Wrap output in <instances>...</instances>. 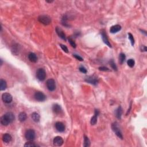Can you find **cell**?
<instances>
[{
	"label": "cell",
	"instance_id": "52a82bcc",
	"mask_svg": "<svg viewBox=\"0 0 147 147\" xmlns=\"http://www.w3.org/2000/svg\"><path fill=\"white\" fill-rule=\"evenodd\" d=\"M35 100L38 101L43 102L46 99V96L44 93H43L41 91H36L34 95Z\"/></svg>",
	"mask_w": 147,
	"mask_h": 147
},
{
	"label": "cell",
	"instance_id": "ac0fdd59",
	"mask_svg": "<svg viewBox=\"0 0 147 147\" xmlns=\"http://www.w3.org/2000/svg\"><path fill=\"white\" fill-rule=\"evenodd\" d=\"M28 59L31 62L36 63L38 61V57H37L35 53L31 52L28 55Z\"/></svg>",
	"mask_w": 147,
	"mask_h": 147
},
{
	"label": "cell",
	"instance_id": "f546056e",
	"mask_svg": "<svg viewBox=\"0 0 147 147\" xmlns=\"http://www.w3.org/2000/svg\"><path fill=\"white\" fill-rule=\"evenodd\" d=\"M79 71H80L81 72H82V73L86 74V73H87V70H86V68H85V67H83V66H81L79 68Z\"/></svg>",
	"mask_w": 147,
	"mask_h": 147
},
{
	"label": "cell",
	"instance_id": "9a60e30c",
	"mask_svg": "<svg viewBox=\"0 0 147 147\" xmlns=\"http://www.w3.org/2000/svg\"><path fill=\"white\" fill-rule=\"evenodd\" d=\"M100 112H99L98 110H95V114L94 116L91 118V121H90V123L91 125H94L96 124V123H97V117H98Z\"/></svg>",
	"mask_w": 147,
	"mask_h": 147
},
{
	"label": "cell",
	"instance_id": "cb8c5ba5",
	"mask_svg": "<svg viewBox=\"0 0 147 147\" xmlns=\"http://www.w3.org/2000/svg\"><path fill=\"white\" fill-rule=\"evenodd\" d=\"M90 145V141L89 140V138L86 136H84V144H83V146L85 147H89Z\"/></svg>",
	"mask_w": 147,
	"mask_h": 147
},
{
	"label": "cell",
	"instance_id": "277c9868",
	"mask_svg": "<svg viewBox=\"0 0 147 147\" xmlns=\"http://www.w3.org/2000/svg\"><path fill=\"white\" fill-rule=\"evenodd\" d=\"M36 78L40 81H43L46 78V71L43 68H39L36 72Z\"/></svg>",
	"mask_w": 147,
	"mask_h": 147
},
{
	"label": "cell",
	"instance_id": "484cf974",
	"mask_svg": "<svg viewBox=\"0 0 147 147\" xmlns=\"http://www.w3.org/2000/svg\"><path fill=\"white\" fill-rule=\"evenodd\" d=\"M38 146V145H36V144H35L34 142H33L32 141H28V142H26L25 144L24 147H37Z\"/></svg>",
	"mask_w": 147,
	"mask_h": 147
},
{
	"label": "cell",
	"instance_id": "3957f363",
	"mask_svg": "<svg viewBox=\"0 0 147 147\" xmlns=\"http://www.w3.org/2000/svg\"><path fill=\"white\" fill-rule=\"evenodd\" d=\"M38 20H39L40 23L44 25H46L50 24L51 22V18L49 16H46V15H41V16H40L38 17Z\"/></svg>",
	"mask_w": 147,
	"mask_h": 147
},
{
	"label": "cell",
	"instance_id": "4316f807",
	"mask_svg": "<svg viewBox=\"0 0 147 147\" xmlns=\"http://www.w3.org/2000/svg\"><path fill=\"white\" fill-rule=\"evenodd\" d=\"M128 38L130 40V43H131V44L132 46H133L134 44V38H133V35H132L130 33H128Z\"/></svg>",
	"mask_w": 147,
	"mask_h": 147
},
{
	"label": "cell",
	"instance_id": "d6986e66",
	"mask_svg": "<svg viewBox=\"0 0 147 147\" xmlns=\"http://www.w3.org/2000/svg\"><path fill=\"white\" fill-rule=\"evenodd\" d=\"M122 114H123V109H122L121 106H119L117 108V109L116 111V116L118 119H121Z\"/></svg>",
	"mask_w": 147,
	"mask_h": 147
},
{
	"label": "cell",
	"instance_id": "83f0119b",
	"mask_svg": "<svg viewBox=\"0 0 147 147\" xmlns=\"http://www.w3.org/2000/svg\"><path fill=\"white\" fill-rule=\"evenodd\" d=\"M68 42H69L70 45L73 48H76V44L75 43V42L74 41L73 39H72L71 38H68Z\"/></svg>",
	"mask_w": 147,
	"mask_h": 147
},
{
	"label": "cell",
	"instance_id": "4fadbf2b",
	"mask_svg": "<svg viewBox=\"0 0 147 147\" xmlns=\"http://www.w3.org/2000/svg\"><path fill=\"white\" fill-rule=\"evenodd\" d=\"M56 33H57V35H58L61 39L64 40H66V37L65 33H64V32L61 28H59V27H56Z\"/></svg>",
	"mask_w": 147,
	"mask_h": 147
},
{
	"label": "cell",
	"instance_id": "9c48e42d",
	"mask_svg": "<svg viewBox=\"0 0 147 147\" xmlns=\"http://www.w3.org/2000/svg\"><path fill=\"white\" fill-rule=\"evenodd\" d=\"M2 100L6 104H9L13 100V97H12V95L9 93H5L2 94Z\"/></svg>",
	"mask_w": 147,
	"mask_h": 147
},
{
	"label": "cell",
	"instance_id": "603a6c76",
	"mask_svg": "<svg viewBox=\"0 0 147 147\" xmlns=\"http://www.w3.org/2000/svg\"><path fill=\"white\" fill-rule=\"evenodd\" d=\"M126 56L123 53H121L119 55V62L120 64H123V63L125 62Z\"/></svg>",
	"mask_w": 147,
	"mask_h": 147
},
{
	"label": "cell",
	"instance_id": "d590c367",
	"mask_svg": "<svg viewBox=\"0 0 147 147\" xmlns=\"http://www.w3.org/2000/svg\"><path fill=\"white\" fill-rule=\"evenodd\" d=\"M0 61H1V66L2 65V60L1 59L0 60Z\"/></svg>",
	"mask_w": 147,
	"mask_h": 147
},
{
	"label": "cell",
	"instance_id": "6da1fadb",
	"mask_svg": "<svg viewBox=\"0 0 147 147\" xmlns=\"http://www.w3.org/2000/svg\"><path fill=\"white\" fill-rule=\"evenodd\" d=\"M15 117L12 112H8L1 117V123L3 126H8L10 123H13Z\"/></svg>",
	"mask_w": 147,
	"mask_h": 147
},
{
	"label": "cell",
	"instance_id": "8992f818",
	"mask_svg": "<svg viewBox=\"0 0 147 147\" xmlns=\"http://www.w3.org/2000/svg\"><path fill=\"white\" fill-rule=\"evenodd\" d=\"M36 136L35 132L33 129H28L25 134V137L29 141H33Z\"/></svg>",
	"mask_w": 147,
	"mask_h": 147
},
{
	"label": "cell",
	"instance_id": "4dcf8cb0",
	"mask_svg": "<svg viewBox=\"0 0 147 147\" xmlns=\"http://www.w3.org/2000/svg\"><path fill=\"white\" fill-rule=\"evenodd\" d=\"M60 47H61V48L65 52H66V53L68 52V48H67V47L66 46H64V45H63V44H60Z\"/></svg>",
	"mask_w": 147,
	"mask_h": 147
},
{
	"label": "cell",
	"instance_id": "5bb4252c",
	"mask_svg": "<svg viewBox=\"0 0 147 147\" xmlns=\"http://www.w3.org/2000/svg\"><path fill=\"white\" fill-rule=\"evenodd\" d=\"M52 110L54 113L56 114H59L61 113L62 109L61 106L59 105L58 104H55L52 106Z\"/></svg>",
	"mask_w": 147,
	"mask_h": 147
},
{
	"label": "cell",
	"instance_id": "e575fe53",
	"mask_svg": "<svg viewBox=\"0 0 147 147\" xmlns=\"http://www.w3.org/2000/svg\"><path fill=\"white\" fill-rule=\"evenodd\" d=\"M131 108H132V102H131V103H130V108L129 109H128V112H127V113H126V115H128V113H129L130 112V109H131Z\"/></svg>",
	"mask_w": 147,
	"mask_h": 147
},
{
	"label": "cell",
	"instance_id": "d6a6232c",
	"mask_svg": "<svg viewBox=\"0 0 147 147\" xmlns=\"http://www.w3.org/2000/svg\"><path fill=\"white\" fill-rule=\"evenodd\" d=\"M99 70H100V71H110V70L106 67H100V68H99Z\"/></svg>",
	"mask_w": 147,
	"mask_h": 147
},
{
	"label": "cell",
	"instance_id": "2e32d148",
	"mask_svg": "<svg viewBox=\"0 0 147 147\" xmlns=\"http://www.w3.org/2000/svg\"><path fill=\"white\" fill-rule=\"evenodd\" d=\"M121 29V27L119 25H115L112 26L110 29V32L112 33H116L118 32Z\"/></svg>",
	"mask_w": 147,
	"mask_h": 147
},
{
	"label": "cell",
	"instance_id": "f1b7e54d",
	"mask_svg": "<svg viewBox=\"0 0 147 147\" xmlns=\"http://www.w3.org/2000/svg\"><path fill=\"white\" fill-rule=\"evenodd\" d=\"M110 64L111 67H112L113 69L114 70H116V71L117 70V66L116 65V64H115V63L113 62V60H111L110 62Z\"/></svg>",
	"mask_w": 147,
	"mask_h": 147
},
{
	"label": "cell",
	"instance_id": "836d02e7",
	"mask_svg": "<svg viewBox=\"0 0 147 147\" xmlns=\"http://www.w3.org/2000/svg\"><path fill=\"white\" fill-rule=\"evenodd\" d=\"M141 51L146 52L147 51V47L145 46H142L141 47Z\"/></svg>",
	"mask_w": 147,
	"mask_h": 147
},
{
	"label": "cell",
	"instance_id": "ffe728a7",
	"mask_svg": "<svg viewBox=\"0 0 147 147\" xmlns=\"http://www.w3.org/2000/svg\"><path fill=\"white\" fill-rule=\"evenodd\" d=\"M7 87V83L6 82L4 79H1L0 80V90L1 91H3L6 89Z\"/></svg>",
	"mask_w": 147,
	"mask_h": 147
},
{
	"label": "cell",
	"instance_id": "1f68e13d",
	"mask_svg": "<svg viewBox=\"0 0 147 147\" xmlns=\"http://www.w3.org/2000/svg\"><path fill=\"white\" fill-rule=\"evenodd\" d=\"M73 56L74 57H75V58L77 60H79V61H83V58H82V57H81L80 56H79V55H76V54H74L73 55Z\"/></svg>",
	"mask_w": 147,
	"mask_h": 147
},
{
	"label": "cell",
	"instance_id": "7c38bea8",
	"mask_svg": "<svg viewBox=\"0 0 147 147\" xmlns=\"http://www.w3.org/2000/svg\"><path fill=\"white\" fill-rule=\"evenodd\" d=\"M101 36H102V38L103 42H104V43L106 44L107 46H108L109 47L112 48V46H111V44L110 43L109 41L108 37H107L106 34L105 33V31H102L101 32Z\"/></svg>",
	"mask_w": 147,
	"mask_h": 147
},
{
	"label": "cell",
	"instance_id": "30bf717a",
	"mask_svg": "<svg viewBox=\"0 0 147 147\" xmlns=\"http://www.w3.org/2000/svg\"><path fill=\"white\" fill-rule=\"evenodd\" d=\"M63 140L61 137L60 136H56L54 138L53 141V145L56 147H60L62 146L63 144Z\"/></svg>",
	"mask_w": 147,
	"mask_h": 147
},
{
	"label": "cell",
	"instance_id": "ba28073f",
	"mask_svg": "<svg viewBox=\"0 0 147 147\" xmlns=\"http://www.w3.org/2000/svg\"><path fill=\"white\" fill-rule=\"evenodd\" d=\"M85 81L90 84L96 85L98 82V79L96 76L92 75V76H88L85 78Z\"/></svg>",
	"mask_w": 147,
	"mask_h": 147
},
{
	"label": "cell",
	"instance_id": "5b68a950",
	"mask_svg": "<svg viewBox=\"0 0 147 147\" xmlns=\"http://www.w3.org/2000/svg\"><path fill=\"white\" fill-rule=\"evenodd\" d=\"M47 87L50 91H53L56 89V83L55 81L53 79H48L46 82Z\"/></svg>",
	"mask_w": 147,
	"mask_h": 147
},
{
	"label": "cell",
	"instance_id": "e0dca14e",
	"mask_svg": "<svg viewBox=\"0 0 147 147\" xmlns=\"http://www.w3.org/2000/svg\"><path fill=\"white\" fill-rule=\"evenodd\" d=\"M12 136H11L10 134H8V133H5L2 136V141L4 142H6V143H9L12 141Z\"/></svg>",
	"mask_w": 147,
	"mask_h": 147
},
{
	"label": "cell",
	"instance_id": "7402d4cb",
	"mask_svg": "<svg viewBox=\"0 0 147 147\" xmlns=\"http://www.w3.org/2000/svg\"><path fill=\"white\" fill-rule=\"evenodd\" d=\"M27 114L25 112H21L19 114V119L20 121L21 122H24L27 119Z\"/></svg>",
	"mask_w": 147,
	"mask_h": 147
},
{
	"label": "cell",
	"instance_id": "44dd1931",
	"mask_svg": "<svg viewBox=\"0 0 147 147\" xmlns=\"http://www.w3.org/2000/svg\"><path fill=\"white\" fill-rule=\"evenodd\" d=\"M32 119L34 121L36 122V123H38V122L40 121V115L38 113L34 112L32 114Z\"/></svg>",
	"mask_w": 147,
	"mask_h": 147
},
{
	"label": "cell",
	"instance_id": "8fae6325",
	"mask_svg": "<svg viewBox=\"0 0 147 147\" xmlns=\"http://www.w3.org/2000/svg\"><path fill=\"white\" fill-rule=\"evenodd\" d=\"M55 128L56 130L59 132H63L65 130V126L64 123L61 122H57L55 123Z\"/></svg>",
	"mask_w": 147,
	"mask_h": 147
},
{
	"label": "cell",
	"instance_id": "d4e9b609",
	"mask_svg": "<svg viewBox=\"0 0 147 147\" xmlns=\"http://www.w3.org/2000/svg\"><path fill=\"white\" fill-rule=\"evenodd\" d=\"M127 64L129 67H130V68H132V67H134V64H135V62L132 59H129L127 61Z\"/></svg>",
	"mask_w": 147,
	"mask_h": 147
},
{
	"label": "cell",
	"instance_id": "7a4b0ae2",
	"mask_svg": "<svg viewBox=\"0 0 147 147\" xmlns=\"http://www.w3.org/2000/svg\"><path fill=\"white\" fill-rule=\"evenodd\" d=\"M112 129L113 130V132L116 133V134L117 136L119 138L121 139H123V136L121 132L120 129H119L118 123L115 122V123H113L112 124Z\"/></svg>",
	"mask_w": 147,
	"mask_h": 147
}]
</instances>
